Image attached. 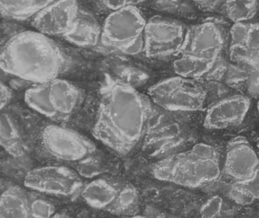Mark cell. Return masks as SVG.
<instances>
[{"mask_svg": "<svg viewBox=\"0 0 259 218\" xmlns=\"http://www.w3.org/2000/svg\"><path fill=\"white\" fill-rule=\"evenodd\" d=\"M154 107L148 95L106 74L92 134L119 155H126L143 139Z\"/></svg>", "mask_w": 259, "mask_h": 218, "instance_id": "1", "label": "cell"}, {"mask_svg": "<svg viewBox=\"0 0 259 218\" xmlns=\"http://www.w3.org/2000/svg\"><path fill=\"white\" fill-rule=\"evenodd\" d=\"M71 63L70 57L52 37L36 30L15 33L6 41L0 54L4 72L33 84L59 78Z\"/></svg>", "mask_w": 259, "mask_h": 218, "instance_id": "2", "label": "cell"}, {"mask_svg": "<svg viewBox=\"0 0 259 218\" xmlns=\"http://www.w3.org/2000/svg\"><path fill=\"white\" fill-rule=\"evenodd\" d=\"M157 180L188 188L214 181L221 174L220 154L214 147L199 143L186 151L174 153L153 167Z\"/></svg>", "mask_w": 259, "mask_h": 218, "instance_id": "3", "label": "cell"}, {"mask_svg": "<svg viewBox=\"0 0 259 218\" xmlns=\"http://www.w3.org/2000/svg\"><path fill=\"white\" fill-rule=\"evenodd\" d=\"M147 21L139 6L110 12L103 23L98 47L107 52L122 56L142 54Z\"/></svg>", "mask_w": 259, "mask_h": 218, "instance_id": "4", "label": "cell"}, {"mask_svg": "<svg viewBox=\"0 0 259 218\" xmlns=\"http://www.w3.org/2000/svg\"><path fill=\"white\" fill-rule=\"evenodd\" d=\"M84 100L82 91L74 83L59 78L33 84L25 94L30 108L57 124L68 122Z\"/></svg>", "mask_w": 259, "mask_h": 218, "instance_id": "5", "label": "cell"}, {"mask_svg": "<svg viewBox=\"0 0 259 218\" xmlns=\"http://www.w3.org/2000/svg\"><path fill=\"white\" fill-rule=\"evenodd\" d=\"M40 145L49 158L75 168L98 152L96 145L76 130L61 124H48L40 133Z\"/></svg>", "mask_w": 259, "mask_h": 218, "instance_id": "6", "label": "cell"}, {"mask_svg": "<svg viewBox=\"0 0 259 218\" xmlns=\"http://www.w3.org/2000/svg\"><path fill=\"white\" fill-rule=\"evenodd\" d=\"M89 15L77 0H54L34 15L30 24L34 30L73 45Z\"/></svg>", "mask_w": 259, "mask_h": 218, "instance_id": "7", "label": "cell"}, {"mask_svg": "<svg viewBox=\"0 0 259 218\" xmlns=\"http://www.w3.org/2000/svg\"><path fill=\"white\" fill-rule=\"evenodd\" d=\"M157 107L167 112H195L205 105L207 88L203 80L177 76L157 82L148 90Z\"/></svg>", "mask_w": 259, "mask_h": 218, "instance_id": "8", "label": "cell"}, {"mask_svg": "<svg viewBox=\"0 0 259 218\" xmlns=\"http://www.w3.org/2000/svg\"><path fill=\"white\" fill-rule=\"evenodd\" d=\"M25 187L57 198L75 199L81 195L83 177L67 165H47L28 171L24 181Z\"/></svg>", "mask_w": 259, "mask_h": 218, "instance_id": "9", "label": "cell"}, {"mask_svg": "<svg viewBox=\"0 0 259 218\" xmlns=\"http://www.w3.org/2000/svg\"><path fill=\"white\" fill-rule=\"evenodd\" d=\"M187 27L178 20L154 15L147 21L143 54L150 59L177 56L183 46Z\"/></svg>", "mask_w": 259, "mask_h": 218, "instance_id": "10", "label": "cell"}, {"mask_svg": "<svg viewBox=\"0 0 259 218\" xmlns=\"http://www.w3.org/2000/svg\"><path fill=\"white\" fill-rule=\"evenodd\" d=\"M222 22L207 21L187 29L183 46L177 56L214 62L222 57L230 31Z\"/></svg>", "mask_w": 259, "mask_h": 218, "instance_id": "11", "label": "cell"}, {"mask_svg": "<svg viewBox=\"0 0 259 218\" xmlns=\"http://www.w3.org/2000/svg\"><path fill=\"white\" fill-rule=\"evenodd\" d=\"M178 133L177 124L160 107L154 106L142 139V149L154 158L162 159L170 155L177 145Z\"/></svg>", "mask_w": 259, "mask_h": 218, "instance_id": "12", "label": "cell"}, {"mask_svg": "<svg viewBox=\"0 0 259 218\" xmlns=\"http://www.w3.org/2000/svg\"><path fill=\"white\" fill-rule=\"evenodd\" d=\"M250 104L251 100L246 95L224 97L209 107L204 127L209 130H223L240 125L246 117Z\"/></svg>", "mask_w": 259, "mask_h": 218, "instance_id": "13", "label": "cell"}, {"mask_svg": "<svg viewBox=\"0 0 259 218\" xmlns=\"http://www.w3.org/2000/svg\"><path fill=\"white\" fill-rule=\"evenodd\" d=\"M259 160L249 142L244 136L232 139L227 144L224 170L235 180L252 177L259 171Z\"/></svg>", "mask_w": 259, "mask_h": 218, "instance_id": "14", "label": "cell"}, {"mask_svg": "<svg viewBox=\"0 0 259 218\" xmlns=\"http://www.w3.org/2000/svg\"><path fill=\"white\" fill-rule=\"evenodd\" d=\"M122 179L100 176L86 183L81 198L92 208L110 212L116 202Z\"/></svg>", "mask_w": 259, "mask_h": 218, "instance_id": "15", "label": "cell"}, {"mask_svg": "<svg viewBox=\"0 0 259 218\" xmlns=\"http://www.w3.org/2000/svg\"><path fill=\"white\" fill-rule=\"evenodd\" d=\"M230 59L236 65L245 67L247 54L259 51V23H237L230 30Z\"/></svg>", "mask_w": 259, "mask_h": 218, "instance_id": "16", "label": "cell"}, {"mask_svg": "<svg viewBox=\"0 0 259 218\" xmlns=\"http://www.w3.org/2000/svg\"><path fill=\"white\" fill-rule=\"evenodd\" d=\"M0 217H31L29 192L17 185L3 183Z\"/></svg>", "mask_w": 259, "mask_h": 218, "instance_id": "17", "label": "cell"}, {"mask_svg": "<svg viewBox=\"0 0 259 218\" xmlns=\"http://www.w3.org/2000/svg\"><path fill=\"white\" fill-rule=\"evenodd\" d=\"M0 140L3 148L13 157H21L28 152L25 132L19 121L10 112H4L1 116Z\"/></svg>", "mask_w": 259, "mask_h": 218, "instance_id": "18", "label": "cell"}, {"mask_svg": "<svg viewBox=\"0 0 259 218\" xmlns=\"http://www.w3.org/2000/svg\"><path fill=\"white\" fill-rule=\"evenodd\" d=\"M54 0H0L1 14L11 21L31 20Z\"/></svg>", "mask_w": 259, "mask_h": 218, "instance_id": "19", "label": "cell"}, {"mask_svg": "<svg viewBox=\"0 0 259 218\" xmlns=\"http://www.w3.org/2000/svg\"><path fill=\"white\" fill-rule=\"evenodd\" d=\"M221 58L223 56L214 62H208L187 56H179L174 62V70L177 75L181 77L207 81L212 70Z\"/></svg>", "mask_w": 259, "mask_h": 218, "instance_id": "20", "label": "cell"}, {"mask_svg": "<svg viewBox=\"0 0 259 218\" xmlns=\"http://www.w3.org/2000/svg\"><path fill=\"white\" fill-rule=\"evenodd\" d=\"M139 192L134 185L122 180L116 202L109 212L117 216H135L139 211Z\"/></svg>", "mask_w": 259, "mask_h": 218, "instance_id": "21", "label": "cell"}, {"mask_svg": "<svg viewBox=\"0 0 259 218\" xmlns=\"http://www.w3.org/2000/svg\"><path fill=\"white\" fill-rule=\"evenodd\" d=\"M257 9V0H228L221 7L219 13L237 24L254 18Z\"/></svg>", "mask_w": 259, "mask_h": 218, "instance_id": "22", "label": "cell"}, {"mask_svg": "<svg viewBox=\"0 0 259 218\" xmlns=\"http://www.w3.org/2000/svg\"><path fill=\"white\" fill-rule=\"evenodd\" d=\"M229 195L236 204L243 206L259 199V171L251 178L235 180Z\"/></svg>", "mask_w": 259, "mask_h": 218, "instance_id": "23", "label": "cell"}, {"mask_svg": "<svg viewBox=\"0 0 259 218\" xmlns=\"http://www.w3.org/2000/svg\"><path fill=\"white\" fill-rule=\"evenodd\" d=\"M29 195L31 217L48 218L54 216L57 207L48 195L32 190L29 192Z\"/></svg>", "mask_w": 259, "mask_h": 218, "instance_id": "24", "label": "cell"}, {"mask_svg": "<svg viewBox=\"0 0 259 218\" xmlns=\"http://www.w3.org/2000/svg\"><path fill=\"white\" fill-rule=\"evenodd\" d=\"M104 156L98 151L89 158L77 165L74 170L83 178L95 179L102 175L104 172Z\"/></svg>", "mask_w": 259, "mask_h": 218, "instance_id": "25", "label": "cell"}, {"mask_svg": "<svg viewBox=\"0 0 259 218\" xmlns=\"http://www.w3.org/2000/svg\"><path fill=\"white\" fill-rule=\"evenodd\" d=\"M250 70L242 65H229L224 80L227 86L234 89H246L247 83L249 79Z\"/></svg>", "mask_w": 259, "mask_h": 218, "instance_id": "26", "label": "cell"}, {"mask_svg": "<svg viewBox=\"0 0 259 218\" xmlns=\"http://www.w3.org/2000/svg\"><path fill=\"white\" fill-rule=\"evenodd\" d=\"M223 200L218 195L209 198L201 207L200 213L204 217H213L218 216L222 209Z\"/></svg>", "mask_w": 259, "mask_h": 218, "instance_id": "27", "label": "cell"}, {"mask_svg": "<svg viewBox=\"0 0 259 218\" xmlns=\"http://www.w3.org/2000/svg\"><path fill=\"white\" fill-rule=\"evenodd\" d=\"M145 1L146 0H99L101 5L110 12L128 6H139Z\"/></svg>", "mask_w": 259, "mask_h": 218, "instance_id": "28", "label": "cell"}, {"mask_svg": "<svg viewBox=\"0 0 259 218\" xmlns=\"http://www.w3.org/2000/svg\"><path fill=\"white\" fill-rule=\"evenodd\" d=\"M198 9L206 12H218L228 0H192Z\"/></svg>", "mask_w": 259, "mask_h": 218, "instance_id": "29", "label": "cell"}, {"mask_svg": "<svg viewBox=\"0 0 259 218\" xmlns=\"http://www.w3.org/2000/svg\"><path fill=\"white\" fill-rule=\"evenodd\" d=\"M246 90L251 96L259 98V72L250 71Z\"/></svg>", "mask_w": 259, "mask_h": 218, "instance_id": "30", "label": "cell"}, {"mask_svg": "<svg viewBox=\"0 0 259 218\" xmlns=\"http://www.w3.org/2000/svg\"><path fill=\"white\" fill-rule=\"evenodd\" d=\"M13 98V92L11 88L9 87L4 83H1V109L4 110V107H7L11 102Z\"/></svg>", "mask_w": 259, "mask_h": 218, "instance_id": "31", "label": "cell"}, {"mask_svg": "<svg viewBox=\"0 0 259 218\" xmlns=\"http://www.w3.org/2000/svg\"><path fill=\"white\" fill-rule=\"evenodd\" d=\"M257 112H258V114H259V99H258V101H257Z\"/></svg>", "mask_w": 259, "mask_h": 218, "instance_id": "32", "label": "cell"}, {"mask_svg": "<svg viewBox=\"0 0 259 218\" xmlns=\"http://www.w3.org/2000/svg\"><path fill=\"white\" fill-rule=\"evenodd\" d=\"M257 147H258V148H259V142H258V144H257Z\"/></svg>", "mask_w": 259, "mask_h": 218, "instance_id": "33", "label": "cell"}]
</instances>
